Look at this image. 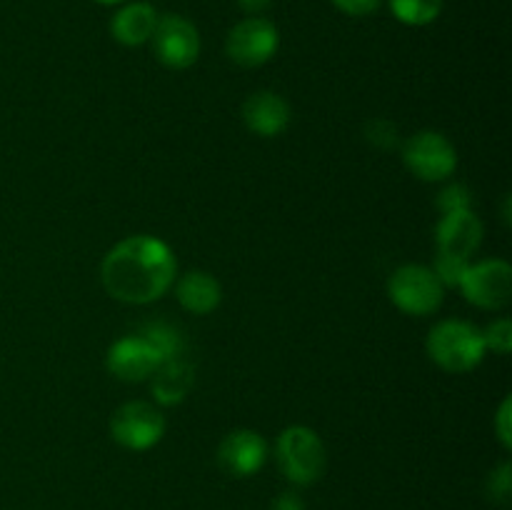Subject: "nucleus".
<instances>
[{
    "instance_id": "nucleus-1",
    "label": "nucleus",
    "mask_w": 512,
    "mask_h": 510,
    "mask_svg": "<svg viewBox=\"0 0 512 510\" xmlns=\"http://www.w3.org/2000/svg\"><path fill=\"white\" fill-rule=\"evenodd\" d=\"M178 263L168 245L153 235H130L108 250L100 265L103 288L110 298L145 305L163 298L175 283Z\"/></svg>"
},
{
    "instance_id": "nucleus-2",
    "label": "nucleus",
    "mask_w": 512,
    "mask_h": 510,
    "mask_svg": "<svg viewBox=\"0 0 512 510\" xmlns=\"http://www.w3.org/2000/svg\"><path fill=\"white\" fill-rule=\"evenodd\" d=\"M425 350L428 358L438 365L445 373H470L483 363L485 353V338L483 330L475 328L468 320H440L433 325L425 340Z\"/></svg>"
},
{
    "instance_id": "nucleus-3",
    "label": "nucleus",
    "mask_w": 512,
    "mask_h": 510,
    "mask_svg": "<svg viewBox=\"0 0 512 510\" xmlns=\"http://www.w3.org/2000/svg\"><path fill=\"white\" fill-rule=\"evenodd\" d=\"M275 458L280 470L293 485H313L323 478L328 455L325 445L315 430L305 425H290L278 435Z\"/></svg>"
},
{
    "instance_id": "nucleus-4",
    "label": "nucleus",
    "mask_w": 512,
    "mask_h": 510,
    "mask_svg": "<svg viewBox=\"0 0 512 510\" xmlns=\"http://www.w3.org/2000/svg\"><path fill=\"white\" fill-rule=\"evenodd\" d=\"M388 295L398 310L405 315H433L443 305L445 288L433 268L418 263L400 265L388 280Z\"/></svg>"
},
{
    "instance_id": "nucleus-5",
    "label": "nucleus",
    "mask_w": 512,
    "mask_h": 510,
    "mask_svg": "<svg viewBox=\"0 0 512 510\" xmlns=\"http://www.w3.org/2000/svg\"><path fill=\"white\" fill-rule=\"evenodd\" d=\"M405 168L425 183L448 180L458 168V150L438 130H420L403 148Z\"/></svg>"
},
{
    "instance_id": "nucleus-6",
    "label": "nucleus",
    "mask_w": 512,
    "mask_h": 510,
    "mask_svg": "<svg viewBox=\"0 0 512 510\" xmlns=\"http://www.w3.org/2000/svg\"><path fill=\"white\" fill-rule=\"evenodd\" d=\"M280 33L273 20L250 15L233 25L225 38V53L240 68H260L278 53Z\"/></svg>"
},
{
    "instance_id": "nucleus-7",
    "label": "nucleus",
    "mask_w": 512,
    "mask_h": 510,
    "mask_svg": "<svg viewBox=\"0 0 512 510\" xmlns=\"http://www.w3.org/2000/svg\"><path fill=\"white\" fill-rule=\"evenodd\" d=\"M110 435L128 450H148L165 435V415L153 403L130 400L110 418Z\"/></svg>"
},
{
    "instance_id": "nucleus-8",
    "label": "nucleus",
    "mask_w": 512,
    "mask_h": 510,
    "mask_svg": "<svg viewBox=\"0 0 512 510\" xmlns=\"http://www.w3.org/2000/svg\"><path fill=\"white\" fill-rule=\"evenodd\" d=\"M465 300L483 310H503L512 298V268L505 260L468 263L458 285Z\"/></svg>"
},
{
    "instance_id": "nucleus-9",
    "label": "nucleus",
    "mask_w": 512,
    "mask_h": 510,
    "mask_svg": "<svg viewBox=\"0 0 512 510\" xmlns=\"http://www.w3.org/2000/svg\"><path fill=\"white\" fill-rule=\"evenodd\" d=\"M150 43H153L155 58L170 70L190 68L200 55L198 28L183 15L168 13L158 18Z\"/></svg>"
},
{
    "instance_id": "nucleus-10",
    "label": "nucleus",
    "mask_w": 512,
    "mask_h": 510,
    "mask_svg": "<svg viewBox=\"0 0 512 510\" xmlns=\"http://www.w3.org/2000/svg\"><path fill=\"white\" fill-rule=\"evenodd\" d=\"M160 363H163V358L143 335H125V338L115 340L108 350V358H105L110 373L125 383H140V380L153 378Z\"/></svg>"
},
{
    "instance_id": "nucleus-11",
    "label": "nucleus",
    "mask_w": 512,
    "mask_h": 510,
    "mask_svg": "<svg viewBox=\"0 0 512 510\" xmlns=\"http://www.w3.org/2000/svg\"><path fill=\"white\" fill-rule=\"evenodd\" d=\"M268 460V443L260 433L248 428L233 430L218 448V463L230 478H250Z\"/></svg>"
},
{
    "instance_id": "nucleus-12",
    "label": "nucleus",
    "mask_w": 512,
    "mask_h": 510,
    "mask_svg": "<svg viewBox=\"0 0 512 510\" xmlns=\"http://www.w3.org/2000/svg\"><path fill=\"white\" fill-rule=\"evenodd\" d=\"M483 243V223L473 210H458V213L443 215L435 228V245L438 253L458 255L470 260V255Z\"/></svg>"
},
{
    "instance_id": "nucleus-13",
    "label": "nucleus",
    "mask_w": 512,
    "mask_h": 510,
    "mask_svg": "<svg viewBox=\"0 0 512 510\" xmlns=\"http://www.w3.org/2000/svg\"><path fill=\"white\" fill-rule=\"evenodd\" d=\"M243 120L250 133L260 138H278L290 125V105L278 93L260 90L243 103Z\"/></svg>"
},
{
    "instance_id": "nucleus-14",
    "label": "nucleus",
    "mask_w": 512,
    "mask_h": 510,
    "mask_svg": "<svg viewBox=\"0 0 512 510\" xmlns=\"http://www.w3.org/2000/svg\"><path fill=\"white\" fill-rule=\"evenodd\" d=\"M160 15L150 3H125L110 20V33L125 48L150 43Z\"/></svg>"
},
{
    "instance_id": "nucleus-15",
    "label": "nucleus",
    "mask_w": 512,
    "mask_h": 510,
    "mask_svg": "<svg viewBox=\"0 0 512 510\" xmlns=\"http://www.w3.org/2000/svg\"><path fill=\"white\" fill-rule=\"evenodd\" d=\"M175 295H178V303L183 305L188 313L208 315L220 305L223 288H220L218 280L210 273H205V270H190V273H185L183 278L175 283Z\"/></svg>"
},
{
    "instance_id": "nucleus-16",
    "label": "nucleus",
    "mask_w": 512,
    "mask_h": 510,
    "mask_svg": "<svg viewBox=\"0 0 512 510\" xmlns=\"http://www.w3.org/2000/svg\"><path fill=\"white\" fill-rule=\"evenodd\" d=\"M195 375L188 360L180 358L165 360L153 373V395L160 405H178L188 395Z\"/></svg>"
},
{
    "instance_id": "nucleus-17",
    "label": "nucleus",
    "mask_w": 512,
    "mask_h": 510,
    "mask_svg": "<svg viewBox=\"0 0 512 510\" xmlns=\"http://www.w3.org/2000/svg\"><path fill=\"white\" fill-rule=\"evenodd\" d=\"M445 0H390V10L403 25H430L443 13Z\"/></svg>"
},
{
    "instance_id": "nucleus-18",
    "label": "nucleus",
    "mask_w": 512,
    "mask_h": 510,
    "mask_svg": "<svg viewBox=\"0 0 512 510\" xmlns=\"http://www.w3.org/2000/svg\"><path fill=\"white\" fill-rule=\"evenodd\" d=\"M143 338L158 350V355L165 360H173L183 355V338L178 330L168 323H153L143 330Z\"/></svg>"
},
{
    "instance_id": "nucleus-19",
    "label": "nucleus",
    "mask_w": 512,
    "mask_h": 510,
    "mask_svg": "<svg viewBox=\"0 0 512 510\" xmlns=\"http://www.w3.org/2000/svg\"><path fill=\"white\" fill-rule=\"evenodd\" d=\"M470 260L465 258H458V255H445V253H438L435 255V275H438V280L443 283V288H458L460 280H463V273L465 268H468Z\"/></svg>"
},
{
    "instance_id": "nucleus-20",
    "label": "nucleus",
    "mask_w": 512,
    "mask_h": 510,
    "mask_svg": "<svg viewBox=\"0 0 512 510\" xmlns=\"http://www.w3.org/2000/svg\"><path fill=\"white\" fill-rule=\"evenodd\" d=\"M485 348L495 350L500 355H508L512 350V323L510 318H498L483 330Z\"/></svg>"
},
{
    "instance_id": "nucleus-21",
    "label": "nucleus",
    "mask_w": 512,
    "mask_h": 510,
    "mask_svg": "<svg viewBox=\"0 0 512 510\" xmlns=\"http://www.w3.org/2000/svg\"><path fill=\"white\" fill-rule=\"evenodd\" d=\"M510 490H512L510 463H503L498 470H493V473H490L488 495H490V500H495V503L505 505L510 500Z\"/></svg>"
},
{
    "instance_id": "nucleus-22",
    "label": "nucleus",
    "mask_w": 512,
    "mask_h": 510,
    "mask_svg": "<svg viewBox=\"0 0 512 510\" xmlns=\"http://www.w3.org/2000/svg\"><path fill=\"white\" fill-rule=\"evenodd\" d=\"M438 208L443 210V215L458 213V210H470V193L463 185L453 183L438 195Z\"/></svg>"
},
{
    "instance_id": "nucleus-23",
    "label": "nucleus",
    "mask_w": 512,
    "mask_h": 510,
    "mask_svg": "<svg viewBox=\"0 0 512 510\" xmlns=\"http://www.w3.org/2000/svg\"><path fill=\"white\" fill-rule=\"evenodd\" d=\"M512 400L505 398L503 403H500V410L498 415H495V433H498L500 443H503L505 450L512 448Z\"/></svg>"
},
{
    "instance_id": "nucleus-24",
    "label": "nucleus",
    "mask_w": 512,
    "mask_h": 510,
    "mask_svg": "<svg viewBox=\"0 0 512 510\" xmlns=\"http://www.w3.org/2000/svg\"><path fill=\"white\" fill-rule=\"evenodd\" d=\"M335 8L345 15H353V18H363V15L375 13L380 8V0H333Z\"/></svg>"
},
{
    "instance_id": "nucleus-25",
    "label": "nucleus",
    "mask_w": 512,
    "mask_h": 510,
    "mask_svg": "<svg viewBox=\"0 0 512 510\" xmlns=\"http://www.w3.org/2000/svg\"><path fill=\"white\" fill-rule=\"evenodd\" d=\"M270 510H305V503L298 493H293V490H285V493H280L278 498L270 503Z\"/></svg>"
},
{
    "instance_id": "nucleus-26",
    "label": "nucleus",
    "mask_w": 512,
    "mask_h": 510,
    "mask_svg": "<svg viewBox=\"0 0 512 510\" xmlns=\"http://www.w3.org/2000/svg\"><path fill=\"white\" fill-rule=\"evenodd\" d=\"M270 3H273V0H238L240 8H243L245 13H250V15L263 13V10L270 8Z\"/></svg>"
},
{
    "instance_id": "nucleus-27",
    "label": "nucleus",
    "mask_w": 512,
    "mask_h": 510,
    "mask_svg": "<svg viewBox=\"0 0 512 510\" xmlns=\"http://www.w3.org/2000/svg\"><path fill=\"white\" fill-rule=\"evenodd\" d=\"M93 3H98V5H123V3H128V0H93Z\"/></svg>"
}]
</instances>
